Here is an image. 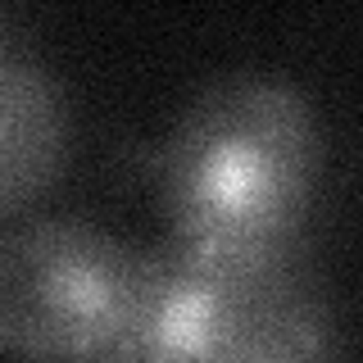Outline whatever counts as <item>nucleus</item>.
I'll return each mask as SVG.
<instances>
[{
    "mask_svg": "<svg viewBox=\"0 0 363 363\" xmlns=\"http://www.w3.org/2000/svg\"><path fill=\"white\" fill-rule=\"evenodd\" d=\"M323 136L300 86L236 73L204 86L159 150L168 241L196 250H295Z\"/></svg>",
    "mask_w": 363,
    "mask_h": 363,
    "instance_id": "f257e3e1",
    "label": "nucleus"
},
{
    "mask_svg": "<svg viewBox=\"0 0 363 363\" xmlns=\"http://www.w3.org/2000/svg\"><path fill=\"white\" fill-rule=\"evenodd\" d=\"M91 363H336L295 250H150L132 327Z\"/></svg>",
    "mask_w": 363,
    "mask_h": 363,
    "instance_id": "f03ea898",
    "label": "nucleus"
},
{
    "mask_svg": "<svg viewBox=\"0 0 363 363\" xmlns=\"http://www.w3.org/2000/svg\"><path fill=\"white\" fill-rule=\"evenodd\" d=\"M150 250L86 218H32L0 236V350L91 363L132 327Z\"/></svg>",
    "mask_w": 363,
    "mask_h": 363,
    "instance_id": "7ed1b4c3",
    "label": "nucleus"
},
{
    "mask_svg": "<svg viewBox=\"0 0 363 363\" xmlns=\"http://www.w3.org/2000/svg\"><path fill=\"white\" fill-rule=\"evenodd\" d=\"M68 159V105L32 55L0 50V218L28 209Z\"/></svg>",
    "mask_w": 363,
    "mask_h": 363,
    "instance_id": "20e7f679",
    "label": "nucleus"
}]
</instances>
